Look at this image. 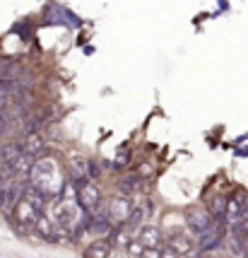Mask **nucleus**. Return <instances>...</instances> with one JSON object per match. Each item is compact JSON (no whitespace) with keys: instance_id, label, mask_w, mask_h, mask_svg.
<instances>
[{"instance_id":"f257e3e1","label":"nucleus","mask_w":248,"mask_h":258,"mask_svg":"<svg viewBox=\"0 0 248 258\" xmlns=\"http://www.w3.org/2000/svg\"><path fill=\"white\" fill-rule=\"evenodd\" d=\"M130 210H133L130 196H116L109 203H104V215L113 227H123L130 217Z\"/></svg>"},{"instance_id":"f03ea898","label":"nucleus","mask_w":248,"mask_h":258,"mask_svg":"<svg viewBox=\"0 0 248 258\" xmlns=\"http://www.w3.org/2000/svg\"><path fill=\"white\" fill-rule=\"evenodd\" d=\"M75 181V198H77L79 208L87 210V213H94L97 205L102 203V191L97 188V183H92L87 179H72Z\"/></svg>"},{"instance_id":"7ed1b4c3","label":"nucleus","mask_w":248,"mask_h":258,"mask_svg":"<svg viewBox=\"0 0 248 258\" xmlns=\"http://www.w3.org/2000/svg\"><path fill=\"white\" fill-rule=\"evenodd\" d=\"M222 222H224V220H214V225L210 227V229L195 234V239H198V251H200V253L214 251L217 246L224 244V225H222Z\"/></svg>"},{"instance_id":"20e7f679","label":"nucleus","mask_w":248,"mask_h":258,"mask_svg":"<svg viewBox=\"0 0 248 258\" xmlns=\"http://www.w3.org/2000/svg\"><path fill=\"white\" fill-rule=\"evenodd\" d=\"M214 220H217V217H212V213L205 210V208H193V210H188V215H186V222H188L193 234H200L205 229H210V227L214 225Z\"/></svg>"},{"instance_id":"39448f33","label":"nucleus","mask_w":248,"mask_h":258,"mask_svg":"<svg viewBox=\"0 0 248 258\" xmlns=\"http://www.w3.org/2000/svg\"><path fill=\"white\" fill-rule=\"evenodd\" d=\"M248 201L236 193V196H231L229 201H226V210H224V222L229 227L231 225H243V210H246Z\"/></svg>"},{"instance_id":"423d86ee","label":"nucleus","mask_w":248,"mask_h":258,"mask_svg":"<svg viewBox=\"0 0 248 258\" xmlns=\"http://www.w3.org/2000/svg\"><path fill=\"white\" fill-rule=\"evenodd\" d=\"M167 246H171L176 253H181V256H191L193 251H195V241H193V236L179 232V234H171L169 239H167Z\"/></svg>"},{"instance_id":"0eeeda50","label":"nucleus","mask_w":248,"mask_h":258,"mask_svg":"<svg viewBox=\"0 0 248 258\" xmlns=\"http://www.w3.org/2000/svg\"><path fill=\"white\" fill-rule=\"evenodd\" d=\"M34 232L39 236H44L46 241H58L56 236V225H53V220L48 217L46 213H39L34 220Z\"/></svg>"},{"instance_id":"6e6552de","label":"nucleus","mask_w":248,"mask_h":258,"mask_svg":"<svg viewBox=\"0 0 248 258\" xmlns=\"http://www.w3.org/2000/svg\"><path fill=\"white\" fill-rule=\"evenodd\" d=\"M135 239L145 248H159V246H161V232H159L157 227L142 225L140 229H137V236H135Z\"/></svg>"},{"instance_id":"1a4fd4ad","label":"nucleus","mask_w":248,"mask_h":258,"mask_svg":"<svg viewBox=\"0 0 248 258\" xmlns=\"http://www.w3.org/2000/svg\"><path fill=\"white\" fill-rule=\"evenodd\" d=\"M12 213H15V217H17L20 222H24V225H34L36 215H39L34 205H32L29 201H24V198H20V203L15 205V210H12Z\"/></svg>"},{"instance_id":"9d476101","label":"nucleus","mask_w":248,"mask_h":258,"mask_svg":"<svg viewBox=\"0 0 248 258\" xmlns=\"http://www.w3.org/2000/svg\"><path fill=\"white\" fill-rule=\"evenodd\" d=\"M113 251L109 239H94L90 246L85 248V258H109V253Z\"/></svg>"},{"instance_id":"9b49d317","label":"nucleus","mask_w":248,"mask_h":258,"mask_svg":"<svg viewBox=\"0 0 248 258\" xmlns=\"http://www.w3.org/2000/svg\"><path fill=\"white\" fill-rule=\"evenodd\" d=\"M70 171H72V179H90V159H85L82 155H72Z\"/></svg>"},{"instance_id":"f8f14e48","label":"nucleus","mask_w":248,"mask_h":258,"mask_svg":"<svg viewBox=\"0 0 248 258\" xmlns=\"http://www.w3.org/2000/svg\"><path fill=\"white\" fill-rule=\"evenodd\" d=\"M20 147H22V152H27V155L36 157V155L44 150V140L39 138V133H27V138L20 143Z\"/></svg>"},{"instance_id":"ddd939ff","label":"nucleus","mask_w":248,"mask_h":258,"mask_svg":"<svg viewBox=\"0 0 248 258\" xmlns=\"http://www.w3.org/2000/svg\"><path fill=\"white\" fill-rule=\"evenodd\" d=\"M130 232L125 229V227H113L111 229V236H109V241H111L113 248H125L128 244H130Z\"/></svg>"},{"instance_id":"4468645a","label":"nucleus","mask_w":248,"mask_h":258,"mask_svg":"<svg viewBox=\"0 0 248 258\" xmlns=\"http://www.w3.org/2000/svg\"><path fill=\"white\" fill-rule=\"evenodd\" d=\"M226 196H214L212 201H210V213H212V217H217V220H224V210H226Z\"/></svg>"},{"instance_id":"2eb2a0df","label":"nucleus","mask_w":248,"mask_h":258,"mask_svg":"<svg viewBox=\"0 0 248 258\" xmlns=\"http://www.w3.org/2000/svg\"><path fill=\"white\" fill-rule=\"evenodd\" d=\"M118 188L123 191V196H130V193H135L140 188V176H130V179H123L118 183Z\"/></svg>"},{"instance_id":"dca6fc26","label":"nucleus","mask_w":248,"mask_h":258,"mask_svg":"<svg viewBox=\"0 0 248 258\" xmlns=\"http://www.w3.org/2000/svg\"><path fill=\"white\" fill-rule=\"evenodd\" d=\"M125 251H128V256L130 258H140L142 256V251H145V246H142L137 239H130V244L125 246Z\"/></svg>"},{"instance_id":"f3484780","label":"nucleus","mask_w":248,"mask_h":258,"mask_svg":"<svg viewBox=\"0 0 248 258\" xmlns=\"http://www.w3.org/2000/svg\"><path fill=\"white\" fill-rule=\"evenodd\" d=\"M118 162H111V164H109V167L111 169H121V167H125V164H128V162H130V152H128V150H125V147H121V150H118Z\"/></svg>"},{"instance_id":"a211bd4d","label":"nucleus","mask_w":248,"mask_h":258,"mask_svg":"<svg viewBox=\"0 0 248 258\" xmlns=\"http://www.w3.org/2000/svg\"><path fill=\"white\" fill-rule=\"evenodd\" d=\"M159 253H161V258H183L181 253H176V251H174L171 246H164L161 251H159Z\"/></svg>"},{"instance_id":"6ab92c4d","label":"nucleus","mask_w":248,"mask_h":258,"mask_svg":"<svg viewBox=\"0 0 248 258\" xmlns=\"http://www.w3.org/2000/svg\"><path fill=\"white\" fill-rule=\"evenodd\" d=\"M102 174V169H99V164H97V159H90V176L92 179H97Z\"/></svg>"},{"instance_id":"aec40b11","label":"nucleus","mask_w":248,"mask_h":258,"mask_svg":"<svg viewBox=\"0 0 248 258\" xmlns=\"http://www.w3.org/2000/svg\"><path fill=\"white\" fill-rule=\"evenodd\" d=\"M140 258H161V253H159V248H145Z\"/></svg>"}]
</instances>
